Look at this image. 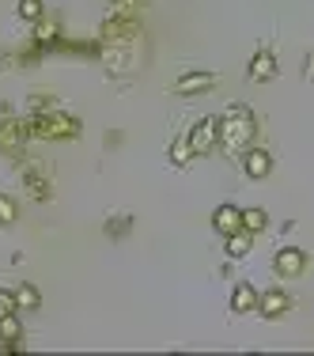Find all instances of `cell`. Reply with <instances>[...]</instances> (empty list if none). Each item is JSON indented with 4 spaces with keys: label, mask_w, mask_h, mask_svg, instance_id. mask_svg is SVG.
Returning <instances> with one entry per match:
<instances>
[{
    "label": "cell",
    "mask_w": 314,
    "mask_h": 356,
    "mask_svg": "<svg viewBox=\"0 0 314 356\" xmlns=\"http://www.w3.org/2000/svg\"><path fill=\"white\" fill-rule=\"evenodd\" d=\"M254 133H258V122H254V114L246 106H231L224 114V122H220V148L227 152V156H239V152L250 148Z\"/></svg>",
    "instance_id": "6da1fadb"
},
{
    "label": "cell",
    "mask_w": 314,
    "mask_h": 356,
    "mask_svg": "<svg viewBox=\"0 0 314 356\" xmlns=\"http://www.w3.org/2000/svg\"><path fill=\"white\" fill-rule=\"evenodd\" d=\"M76 133H80V122L69 114H57L53 106L35 114V122H31V137L38 140H72Z\"/></svg>",
    "instance_id": "7a4b0ae2"
},
{
    "label": "cell",
    "mask_w": 314,
    "mask_h": 356,
    "mask_svg": "<svg viewBox=\"0 0 314 356\" xmlns=\"http://www.w3.org/2000/svg\"><path fill=\"white\" fill-rule=\"evenodd\" d=\"M190 133V148H193V156H205V152L216 148V140H220V122L216 118H201L193 129H185Z\"/></svg>",
    "instance_id": "3957f363"
},
{
    "label": "cell",
    "mask_w": 314,
    "mask_h": 356,
    "mask_svg": "<svg viewBox=\"0 0 314 356\" xmlns=\"http://www.w3.org/2000/svg\"><path fill=\"white\" fill-rule=\"evenodd\" d=\"M273 269H276V277L292 281V277H299L303 269H307V254H303V250H295V247H284V250H276Z\"/></svg>",
    "instance_id": "277c9868"
},
{
    "label": "cell",
    "mask_w": 314,
    "mask_h": 356,
    "mask_svg": "<svg viewBox=\"0 0 314 356\" xmlns=\"http://www.w3.org/2000/svg\"><path fill=\"white\" fill-rule=\"evenodd\" d=\"M258 311L265 318H284L288 311H292V296L284 292V288H273V292H261L258 296Z\"/></svg>",
    "instance_id": "5b68a950"
},
{
    "label": "cell",
    "mask_w": 314,
    "mask_h": 356,
    "mask_svg": "<svg viewBox=\"0 0 314 356\" xmlns=\"http://www.w3.org/2000/svg\"><path fill=\"white\" fill-rule=\"evenodd\" d=\"M212 227H216L220 235H235V232H242V209H235V205H220L216 213H212Z\"/></svg>",
    "instance_id": "8992f818"
},
{
    "label": "cell",
    "mask_w": 314,
    "mask_h": 356,
    "mask_svg": "<svg viewBox=\"0 0 314 356\" xmlns=\"http://www.w3.org/2000/svg\"><path fill=\"white\" fill-rule=\"evenodd\" d=\"M208 88H216V72H185L178 76L174 95H197V91H208Z\"/></svg>",
    "instance_id": "52a82bcc"
},
{
    "label": "cell",
    "mask_w": 314,
    "mask_h": 356,
    "mask_svg": "<svg viewBox=\"0 0 314 356\" xmlns=\"http://www.w3.org/2000/svg\"><path fill=\"white\" fill-rule=\"evenodd\" d=\"M231 311L235 315H254L258 311V288L254 284H235V292H231Z\"/></svg>",
    "instance_id": "ba28073f"
},
{
    "label": "cell",
    "mask_w": 314,
    "mask_h": 356,
    "mask_svg": "<svg viewBox=\"0 0 314 356\" xmlns=\"http://www.w3.org/2000/svg\"><path fill=\"white\" fill-rule=\"evenodd\" d=\"M242 171L250 175V178H265L269 171H273V159H269V152L265 148H250L242 156Z\"/></svg>",
    "instance_id": "9c48e42d"
},
{
    "label": "cell",
    "mask_w": 314,
    "mask_h": 356,
    "mask_svg": "<svg viewBox=\"0 0 314 356\" xmlns=\"http://www.w3.org/2000/svg\"><path fill=\"white\" fill-rule=\"evenodd\" d=\"M273 76H276V61H273V54H269V49L254 54V61H250V80H254V83H269Z\"/></svg>",
    "instance_id": "30bf717a"
},
{
    "label": "cell",
    "mask_w": 314,
    "mask_h": 356,
    "mask_svg": "<svg viewBox=\"0 0 314 356\" xmlns=\"http://www.w3.org/2000/svg\"><path fill=\"white\" fill-rule=\"evenodd\" d=\"M42 307V292L35 284H19V292H15V311H38Z\"/></svg>",
    "instance_id": "8fae6325"
},
{
    "label": "cell",
    "mask_w": 314,
    "mask_h": 356,
    "mask_svg": "<svg viewBox=\"0 0 314 356\" xmlns=\"http://www.w3.org/2000/svg\"><path fill=\"white\" fill-rule=\"evenodd\" d=\"M265 224H269L265 209H242V232L258 235V232H265Z\"/></svg>",
    "instance_id": "7c38bea8"
},
{
    "label": "cell",
    "mask_w": 314,
    "mask_h": 356,
    "mask_svg": "<svg viewBox=\"0 0 314 356\" xmlns=\"http://www.w3.org/2000/svg\"><path fill=\"white\" fill-rule=\"evenodd\" d=\"M19 337H23V326H19V318H15V311H12V315L0 318V341H4V345H19Z\"/></svg>",
    "instance_id": "4fadbf2b"
},
{
    "label": "cell",
    "mask_w": 314,
    "mask_h": 356,
    "mask_svg": "<svg viewBox=\"0 0 314 356\" xmlns=\"http://www.w3.org/2000/svg\"><path fill=\"white\" fill-rule=\"evenodd\" d=\"M246 254H250V232L227 235V258H246Z\"/></svg>",
    "instance_id": "5bb4252c"
},
{
    "label": "cell",
    "mask_w": 314,
    "mask_h": 356,
    "mask_svg": "<svg viewBox=\"0 0 314 356\" xmlns=\"http://www.w3.org/2000/svg\"><path fill=\"white\" fill-rule=\"evenodd\" d=\"M190 159H193V148H190V133H182V137L174 140V148H171V163H178V167H182V163H190Z\"/></svg>",
    "instance_id": "9a60e30c"
},
{
    "label": "cell",
    "mask_w": 314,
    "mask_h": 356,
    "mask_svg": "<svg viewBox=\"0 0 314 356\" xmlns=\"http://www.w3.org/2000/svg\"><path fill=\"white\" fill-rule=\"evenodd\" d=\"M19 220V205H15L8 193H0V227H8V224H15Z\"/></svg>",
    "instance_id": "2e32d148"
},
{
    "label": "cell",
    "mask_w": 314,
    "mask_h": 356,
    "mask_svg": "<svg viewBox=\"0 0 314 356\" xmlns=\"http://www.w3.org/2000/svg\"><path fill=\"white\" fill-rule=\"evenodd\" d=\"M19 15L27 23H38L42 19V0H19Z\"/></svg>",
    "instance_id": "e0dca14e"
},
{
    "label": "cell",
    "mask_w": 314,
    "mask_h": 356,
    "mask_svg": "<svg viewBox=\"0 0 314 356\" xmlns=\"http://www.w3.org/2000/svg\"><path fill=\"white\" fill-rule=\"evenodd\" d=\"M15 311V292H8V288H0V318L12 315Z\"/></svg>",
    "instance_id": "ac0fdd59"
},
{
    "label": "cell",
    "mask_w": 314,
    "mask_h": 356,
    "mask_svg": "<svg viewBox=\"0 0 314 356\" xmlns=\"http://www.w3.org/2000/svg\"><path fill=\"white\" fill-rule=\"evenodd\" d=\"M35 38H38V42H53V38H57V27H53V23H42V27L35 31Z\"/></svg>",
    "instance_id": "d6986e66"
}]
</instances>
